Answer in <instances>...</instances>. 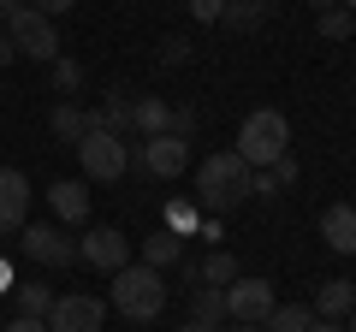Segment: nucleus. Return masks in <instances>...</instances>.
Here are the masks:
<instances>
[{
    "label": "nucleus",
    "instance_id": "obj_32",
    "mask_svg": "<svg viewBox=\"0 0 356 332\" xmlns=\"http://www.w3.org/2000/svg\"><path fill=\"white\" fill-rule=\"evenodd\" d=\"M36 6H42V13H48V18H60V13H72L77 0H36Z\"/></svg>",
    "mask_w": 356,
    "mask_h": 332
},
{
    "label": "nucleus",
    "instance_id": "obj_9",
    "mask_svg": "<svg viewBox=\"0 0 356 332\" xmlns=\"http://www.w3.org/2000/svg\"><path fill=\"white\" fill-rule=\"evenodd\" d=\"M18 249H24L36 267H72L77 243L60 238V226H18Z\"/></svg>",
    "mask_w": 356,
    "mask_h": 332
},
{
    "label": "nucleus",
    "instance_id": "obj_34",
    "mask_svg": "<svg viewBox=\"0 0 356 332\" xmlns=\"http://www.w3.org/2000/svg\"><path fill=\"white\" fill-rule=\"evenodd\" d=\"M309 332H350V326H344V320H321V315H315V326H309Z\"/></svg>",
    "mask_w": 356,
    "mask_h": 332
},
{
    "label": "nucleus",
    "instance_id": "obj_3",
    "mask_svg": "<svg viewBox=\"0 0 356 332\" xmlns=\"http://www.w3.org/2000/svg\"><path fill=\"white\" fill-rule=\"evenodd\" d=\"M0 18H6V36H13V48L24 53V60H60V36H54V18L42 13V6L6 0Z\"/></svg>",
    "mask_w": 356,
    "mask_h": 332
},
{
    "label": "nucleus",
    "instance_id": "obj_28",
    "mask_svg": "<svg viewBox=\"0 0 356 332\" xmlns=\"http://www.w3.org/2000/svg\"><path fill=\"white\" fill-rule=\"evenodd\" d=\"M191 6V18H202V24H220V13H226V0H184Z\"/></svg>",
    "mask_w": 356,
    "mask_h": 332
},
{
    "label": "nucleus",
    "instance_id": "obj_21",
    "mask_svg": "<svg viewBox=\"0 0 356 332\" xmlns=\"http://www.w3.org/2000/svg\"><path fill=\"white\" fill-rule=\"evenodd\" d=\"M48 125H54V137H60V142H72V149H77L83 131H89V113H83V107H72V101H60V107L48 113Z\"/></svg>",
    "mask_w": 356,
    "mask_h": 332
},
{
    "label": "nucleus",
    "instance_id": "obj_13",
    "mask_svg": "<svg viewBox=\"0 0 356 332\" xmlns=\"http://www.w3.org/2000/svg\"><path fill=\"white\" fill-rule=\"evenodd\" d=\"M321 243L339 249V256H356V208L350 202H332L327 214H321Z\"/></svg>",
    "mask_w": 356,
    "mask_h": 332
},
{
    "label": "nucleus",
    "instance_id": "obj_19",
    "mask_svg": "<svg viewBox=\"0 0 356 332\" xmlns=\"http://www.w3.org/2000/svg\"><path fill=\"white\" fill-rule=\"evenodd\" d=\"M267 13H273V0H226L220 24H226V30H261Z\"/></svg>",
    "mask_w": 356,
    "mask_h": 332
},
{
    "label": "nucleus",
    "instance_id": "obj_20",
    "mask_svg": "<svg viewBox=\"0 0 356 332\" xmlns=\"http://www.w3.org/2000/svg\"><path fill=\"white\" fill-rule=\"evenodd\" d=\"M315 326V308H303V303H273V315L261 320V332H309Z\"/></svg>",
    "mask_w": 356,
    "mask_h": 332
},
{
    "label": "nucleus",
    "instance_id": "obj_41",
    "mask_svg": "<svg viewBox=\"0 0 356 332\" xmlns=\"http://www.w3.org/2000/svg\"><path fill=\"white\" fill-rule=\"evenodd\" d=\"M0 6H6V0H0Z\"/></svg>",
    "mask_w": 356,
    "mask_h": 332
},
{
    "label": "nucleus",
    "instance_id": "obj_5",
    "mask_svg": "<svg viewBox=\"0 0 356 332\" xmlns=\"http://www.w3.org/2000/svg\"><path fill=\"white\" fill-rule=\"evenodd\" d=\"M77 160H83V179L89 184H113L125 179V166H131V149L125 137H113V131H83V142H77Z\"/></svg>",
    "mask_w": 356,
    "mask_h": 332
},
{
    "label": "nucleus",
    "instance_id": "obj_24",
    "mask_svg": "<svg viewBox=\"0 0 356 332\" xmlns=\"http://www.w3.org/2000/svg\"><path fill=\"white\" fill-rule=\"evenodd\" d=\"M350 30H356V18L344 13V6H327V13H321V36H327V42H344Z\"/></svg>",
    "mask_w": 356,
    "mask_h": 332
},
{
    "label": "nucleus",
    "instance_id": "obj_27",
    "mask_svg": "<svg viewBox=\"0 0 356 332\" xmlns=\"http://www.w3.org/2000/svg\"><path fill=\"white\" fill-rule=\"evenodd\" d=\"M267 172H273V184H280V190H285V184H297V154H291V149H285V154H280V160L267 166Z\"/></svg>",
    "mask_w": 356,
    "mask_h": 332
},
{
    "label": "nucleus",
    "instance_id": "obj_18",
    "mask_svg": "<svg viewBox=\"0 0 356 332\" xmlns=\"http://www.w3.org/2000/svg\"><path fill=\"white\" fill-rule=\"evenodd\" d=\"M143 261H149V267H178V261H184V238L161 226L154 238H143Z\"/></svg>",
    "mask_w": 356,
    "mask_h": 332
},
{
    "label": "nucleus",
    "instance_id": "obj_14",
    "mask_svg": "<svg viewBox=\"0 0 356 332\" xmlns=\"http://www.w3.org/2000/svg\"><path fill=\"white\" fill-rule=\"evenodd\" d=\"M95 125L113 131V137H131V131H137V125H131V95L125 90H107V101L89 113V131H95Z\"/></svg>",
    "mask_w": 356,
    "mask_h": 332
},
{
    "label": "nucleus",
    "instance_id": "obj_22",
    "mask_svg": "<svg viewBox=\"0 0 356 332\" xmlns=\"http://www.w3.org/2000/svg\"><path fill=\"white\" fill-rule=\"evenodd\" d=\"M196 279H202V285H232V279H238V261H232L226 249H214V256H202Z\"/></svg>",
    "mask_w": 356,
    "mask_h": 332
},
{
    "label": "nucleus",
    "instance_id": "obj_38",
    "mask_svg": "<svg viewBox=\"0 0 356 332\" xmlns=\"http://www.w3.org/2000/svg\"><path fill=\"white\" fill-rule=\"evenodd\" d=\"M303 6H315V13H327V6H339V0H303Z\"/></svg>",
    "mask_w": 356,
    "mask_h": 332
},
{
    "label": "nucleus",
    "instance_id": "obj_2",
    "mask_svg": "<svg viewBox=\"0 0 356 332\" xmlns=\"http://www.w3.org/2000/svg\"><path fill=\"white\" fill-rule=\"evenodd\" d=\"M107 291H113V308L125 320H154L166 308V279H161V267H149V261H125Z\"/></svg>",
    "mask_w": 356,
    "mask_h": 332
},
{
    "label": "nucleus",
    "instance_id": "obj_15",
    "mask_svg": "<svg viewBox=\"0 0 356 332\" xmlns=\"http://www.w3.org/2000/svg\"><path fill=\"white\" fill-rule=\"evenodd\" d=\"M350 308H356V285H350V279H327V285L315 291V315H321V320H344Z\"/></svg>",
    "mask_w": 356,
    "mask_h": 332
},
{
    "label": "nucleus",
    "instance_id": "obj_39",
    "mask_svg": "<svg viewBox=\"0 0 356 332\" xmlns=\"http://www.w3.org/2000/svg\"><path fill=\"white\" fill-rule=\"evenodd\" d=\"M344 13H350V18H356V0H344Z\"/></svg>",
    "mask_w": 356,
    "mask_h": 332
},
{
    "label": "nucleus",
    "instance_id": "obj_30",
    "mask_svg": "<svg viewBox=\"0 0 356 332\" xmlns=\"http://www.w3.org/2000/svg\"><path fill=\"white\" fill-rule=\"evenodd\" d=\"M161 48H166V53H161V60H166V65H184V60H191V48H184V42H178V36H166V42H161Z\"/></svg>",
    "mask_w": 356,
    "mask_h": 332
},
{
    "label": "nucleus",
    "instance_id": "obj_10",
    "mask_svg": "<svg viewBox=\"0 0 356 332\" xmlns=\"http://www.w3.org/2000/svg\"><path fill=\"white\" fill-rule=\"evenodd\" d=\"M273 303H280V297H273L267 279H232L226 285V320H255V326H261V320L273 315Z\"/></svg>",
    "mask_w": 356,
    "mask_h": 332
},
{
    "label": "nucleus",
    "instance_id": "obj_12",
    "mask_svg": "<svg viewBox=\"0 0 356 332\" xmlns=\"http://www.w3.org/2000/svg\"><path fill=\"white\" fill-rule=\"evenodd\" d=\"M48 208L60 226H89V184L83 179H54L48 184Z\"/></svg>",
    "mask_w": 356,
    "mask_h": 332
},
{
    "label": "nucleus",
    "instance_id": "obj_33",
    "mask_svg": "<svg viewBox=\"0 0 356 332\" xmlns=\"http://www.w3.org/2000/svg\"><path fill=\"white\" fill-rule=\"evenodd\" d=\"M13 285H18V279H13V261H6V256H0V297H6V291H13Z\"/></svg>",
    "mask_w": 356,
    "mask_h": 332
},
{
    "label": "nucleus",
    "instance_id": "obj_11",
    "mask_svg": "<svg viewBox=\"0 0 356 332\" xmlns=\"http://www.w3.org/2000/svg\"><path fill=\"white\" fill-rule=\"evenodd\" d=\"M30 219V179L18 166H0V238Z\"/></svg>",
    "mask_w": 356,
    "mask_h": 332
},
{
    "label": "nucleus",
    "instance_id": "obj_25",
    "mask_svg": "<svg viewBox=\"0 0 356 332\" xmlns=\"http://www.w3.org/2000/svg\"><path fill=\"white\" fill-rule=\"evenodd\" d=\"M196 214H202V208L184 202V196H178V202H166V231H178V238H184V231L196 226Z\"/></svg>",
    "mask_w": 356,
    "mask_h": 332
},
{
    "label": "nucleus",
    "instance_id": "obj_36",
    "mask_svg": "<svg viewBox=\"0 0 356 332\" xmlns=\"http://www.w3.org/2000/svg\"><path fill=\"white\" fill-rule=\"evenodd\" d=\"M232 332H261V326H255V320H232Z\"/></svg>",
    "mask_w": 356,
    "mask_h": 332
},
{
    "label": "nucleus",
    "instance_id": "obj_8",
    "mask_svg": "<svg viewBox=\"0 0 356 332\" xmlns=\"http://www.w3.org/2000/svg\"><path fill=\"white\" fill-rule=\"evenodd\" d=\"M42 320H48V332H102L107 326V308L95 303V297L72 291V297H54V308Z\"/></svg>",
    "mask_w": 356,
    "mask_h": 332
},
{
    "label": "nucleus",
    "instance_id": "obj_4",
    "mask_svg": "<svg viewBox=\"0 0 356 332\" xmlns=\"http://www.w3.org/2000/svg\"><path fill=\"white\" fill-rule=\"evenodd\" d=\"M285 149H291V125H285V113H273V107H255L238 125V154L250 166H273Z\"/></svg>",
    "mask_w": 356,
    "mask_h": 332
},
{
    "label": "nucleus",
    "instance_id": "obj_6",
    "mask_svg": "<svg viewBox=\"0 0 356 332\" xmlns=\"http://www.w3.org/2000/svg\"><path fill=\"white\" fill-rule=\"evenodd\" d=\"M137 166L149 172V179H184V172H191V137H178V131L143 137V149H137Z\"/></svg>",
    "mask_w": 356,
    "mask_h": 332
},
{
    "label": "nucleus",
    "instance_id": "obj_1",
    "mask_svg": "<svg viewBox=\"0 0 356 332\" xmlns=\"http://www.w3.org/2000/svg\"><path fill=\"white\" fill-rule=\"evenodd\" d=\"M250 172H255V166L243 160L238 149L208 154L202 172H196V208H208V214H226V208H238L243 196H250Z\"/></svg>",
    "mask_w": 356,
    "mask_h": 332
},
{
    "label": "nucleus",
    "instance_id": "obj_35",
    "mask_svg": "<svg viewBox=\"0 0 356 332\" xmlns=\"http://www.w3.org/2000/svg\"><path fill=\"white\" fill-rule=\"evenodd\" d=\"M13 53H18V48H13V36H6V30H0V65L13 60Z\"/></svg>",
    "mask_w": 356,
    "mask_h": 332
},
{
    "label": "nucleus",
    "instance_id": "obj_23",
    "mask_svg": "<svg viewBox=\"0 0 356 332\" xmlns=\"http://www.w3.org/2000/svg\"><path fill=\"white\" fill-rule=\"evenodd\" d=\"M48 308H54V291H48V285H36V279L18 285V315H48Z\"/></svg>",
    "mask_w": 356,
    "mask_h": 332
},
{
    "label": "nucleus",
    "instance_id": "obj_26",
    "mask_svg": "<svg viewBox=\"0 0 356 332\" xmlns=\"http://www.w3.org/2000/svg\"><path fill=\"white\" fill-rule=\"evenodd\" d=\"M48 65H54V90H60V95L83 90V65H77V60H48Z\"/></svg>",
    "mask_w": 356,
    "mask_h": 332
},
{
    "label": "nucleus",
    "instance_id": "obj_40",
    "mask_svg": "<svg viewBox=\"0 0 356 332\" xmlns=\"http://www.w3.org/2000/svg\"><path fill=\"white\" fill-rule=\"evenodd\" d=\"M350 332H356V308H350Z\"/></svg>",
    "mask_w": 356,
    "mask_h": 332
},
{
    "label": "nucleus",
    "instance_id": "obj_16",
    "mask_svg": "<svg viewBox=\"0 0 356 332\" xmlns=\"http://www.w3.org/2000/svg\"><path fill=\"white\" fill-rule=\"evenodd\" d=\"M131 125H137V137H161V131H172V107L161 95H143V101H131Z\"/></svg>",
    "mask_w": 356,
    "mask_h": 332
},
{
    "label": "nucleus",
    "instance_id": "obj_17",
    "mask_svg": "<svg viewBox=\"0 0 356 332\" xmlns=\"http://www.w3.org/2000/svg\"><path fill=\"white\" fill-rule=\"evenodd\" d=\"M191 320L220 326V320H226V285H202V279H196V291H191Z\"/></svg>",
    "mask_w": 356,
    "mask_h": 332
},
{
    "label": "nucleus",
    "instance_id": "obj_37",
    "mask_svg": "<svg viewBox=\"0 0 356 332\" xmlns=\"http://www.w3.org/2000/svg\"><path fill=\"white\" fill-rule=\"evenodd\" d=\"M178 332H220V326H202V320H191V326H178Z\"/></svg>",
    "mask_w": 356,
    "mask_h": 332
},
{
    "label": "nucleus",
    "instance_id": "obj_7",
    "mask_svg": "<svg viewBox=\"0 0 356 332\" xmlns=\"http://www.w3.org/2000/svg\"><path fill=\"white\" fill-rule=\"evenodd\" d=\"M77 261H89V267H102V273H119L131 261V238L119 226H89L77 238Z\"/></svg>",
    "mask_w": 356,
    "mask_h": 332
},
{
    "label": "nucleus",
    "instance_id": "obj_29",
    "mask_svg": "<svg viewBox=\"0 0 356 332\" xmlns=\"http://www.w3.org/2000/svg\"><path fill=\"white\" fill-rule=\"evenodd\" d=\"M0 332H48V320H42V315H13Z\"/></svg>",
    "mask_w": 356,
    "mask_h": 332
},
{
    "label": "nucleus",
    "instance_id": "obj_31",
    "mask_svg": "<svg viewBox=\"0 0 356 332\" xmlns=\"http://www.w3.org/2000/svg\"><path fill=\"white\" fill-rule=\"evenodd\" d=\"M172 131H178V137H191V131H196V113H191V107H178V113H172Z\"/></svg>",
    "mask_w": 356,
    "mask_h": 332
}]
</instances>
